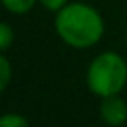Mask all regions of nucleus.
<instances>
[{
  "label": "nucleus",
  "instance_id": "2",
  "mask_svg": "<svg viewBox=\"0 0 127 127\" xmlns=\"http://www.w3.org/2000/svg\"><path fill=\"white\" fill-rule=\"evenodd\" d=\"M127 82V62L114 51L97 54L86 71V84L92 94L107 97L120 94Z\"/></svg>",
  "mask_w": 127,
  "mask_h": 127
},
{
  "label": "nucleus",
  "instance_id": "5",
  "mask_svg": "<svg viewBox=\"0 0 127 127\" xmlns=\"http://www.w3.org/2000/svg\"><path fill=\"white\" fill-rule=\"evenodd\" d=\"M11 82V64H9L8 56H0V92H4Z\"/></svg>",
  "mask_w": 127,
  "mask_h": 127
},
{
  "label": "nucleus",
  "instance_id": "8",
  "mask_svg": "<svg viewBox=\"0 0 127 127\" xmlns=\"http://www.w3.org/2000/svg\"><path fill=\"white\" fill-rule=\"evenodd\" d=\"M37 2H39L43 8H47L49 11H54V13L60 11L65 4H69L67 0H37Z\"/></svg>",
  "mask_w": 127,
  "mask_h": 127
},
{
  "label": "nucleus",
  "instance_id": "4",
  "mask_svg": "<svg viewBox=\"0 0 127 127\" xmlns=\"http://www.w3.org/2000/svg\"><path fill=\"white\" fill-rule=\"evenodd\" d=\"M37 0H2L4 8L8 9L9 13H15V15H23V13H28L34 4Z\"/></svg>",
  "mask_w": 127,
  "mask_h": 127
},
{
  "label": "nucleus",
  "instance_id": "3",
  "mask_svg": "<svg viewBox=\"0 0 127 127\" xmlns=\"http://www.w3.org/2000/svg\"><path fill=\"white\" fill-rule=\"evenodd\" d=\"M99 116L108 125H122L127 122V103L120 97V94L101 97Z\"/></svg>",
  "mask_w": 127,
  "mask_h": 127
},
{
  "label": "nucleus",
  "instance_id": "1",
  "mask_svg": "<svg viewBox=\"0 0 127 127\" xmlns=\"http://www.w3.org/2000/svg\"><path fill=\"white\" fill-rule=\"evenodd\" d=\"M54 30L65 45L73 49H90L105 34L101 13L90 4L71 2L56 11Z\"/></svg>",
  "mask_w": 127,
  "mask_h": 127
},
{
  "label": "nucleus",
  "instance_id": "6",
  "mask_svg": "<svg viewBox=\"0 0 127 127\" xmlns=\"http://www.w3.org/2000/svg\"><path fill=\"white\" fill-rule=\"evenodd\" d=\"M13 39H15L13 28L9 26L8 23H2L0 24V49H2V51H8V49L11 47Z\"/></svg>",
  "mask_w": 127,
  "mask_h": 127
},
{
  "label": "nucleus",
  "instance_id": "7",
  "mask_svg": "<svg viewBox=\"0 0 127 127\" xmlns=\"http://www.w3.org/2000/svg\"><path fill=\"white\" fill-rule=\"evenodd\" d=\"M0 125L2 127H26L28 120L21 114H13V112H8L0 118Z\"/></svg>",
  "mask_w": 127,
  "mask_h": 127
}]
</instances>
